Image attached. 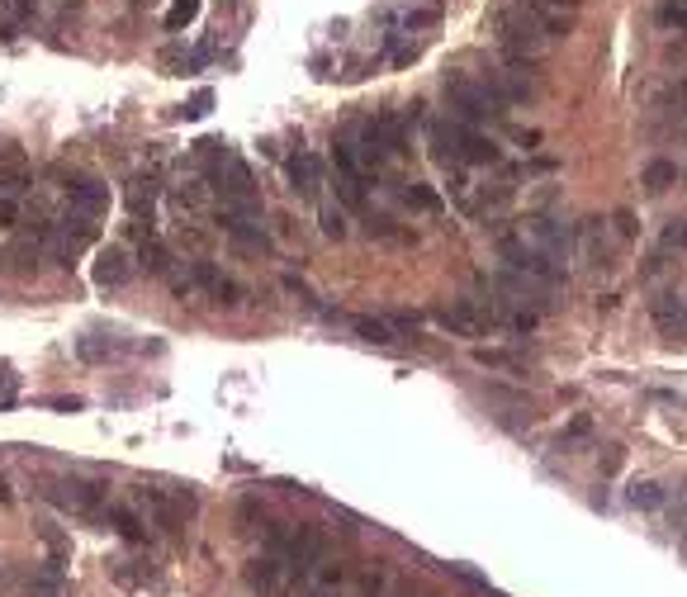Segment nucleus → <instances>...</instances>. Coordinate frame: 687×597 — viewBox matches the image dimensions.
Returning <instances> with one entry per match:
<instances>
[{"label": "nucleus", "mask_w": 687, "mask_h": 597, "mask_svg": "<svg viewBox=\"0 0 687 597\" xmlns=\"http://www.w3.org/2000/svg\"><path fill=\"white\" fill-rule=\"evenodd\" d=\"M498 43H503L508 62L531 67V62H540L550 53L555 34H550V24L540 19V10L531 5V0H508V5L498 10Z\"/></svg>", "instance_id": "obj_1"}, {"label": "nucleus", "mask_w": 687, "mask_h": 597, "mask_svg": "<svg viewBox=\"0 0 687 597\" xmlns=\"http://www.w3.org/2000/svg\"><path fill=\"white\" fill-rule=\"evenodd\" d=\"M498 256H503V265L512 275H527V280H540V284H565L569 275V261H559L550 252H540V246L522 233V228H508V233H498Z\"/></svg>", "instance_id": "obj_2"}, {"label": "nucleus", "mask_w": 687, "mask_h": 597, "mask_svg": "<svg viewBox=\"0 0 687 597\" xmlns=\"http://www.w3.org/2000/svg\"><path fill=\"white\" fill-rule=\"evenodd\" d=\"M446 100H450V114L460 123H469V129H484V123H493L503 114V100L489 91V81H474L465 72L446 76Z\"/></svg>", "instance_id": "obj_3"}, {"label": "nucleus", "mask_w": 687, "mask_h": 597, "mask_svg": "<svg viewBox=\"0 0 687 597\" xmlns=\"http://www.w3.org/2000/svg\"><path fill=\"white\" fill-rule=\"evenodd\" d=\"M621 246H626V237L616 233V223L607 214H593L574 228V256L588 265V271H612Z\"/></svg>", "instance_id": "obj_4"}, {"label": "nucleus", "mask_w": 687, "mask_h": 597, "mask_svg": "<svg viewBox=\"0 0 687 597\" xmlns=\"http://www.w3.org/2000/svg\"><path fill=\"white\" fill-rule=\"evenodd\" d=\"M199 161H204V176H209L227 199H256V180L247 171V161L237 152H227L223 142H199Z\"/></svg>", "instance_id": "obj_5"}, {"label": "nucleus", "mask_w": 687, "mask_h": 597, "mask_svg": "<svg viewBox=\"0 0 687 597\" xmlns=\"http://www.w3.org/2000/svg\"><path fill=\"white\" fill-rule=\"evenodd\" d=\"M44 498L53 503V507H62V512H72V517H100L105 512V484H95V479H76V475H67V479H53L48 488H44Z\"/></svg>", "instance_id": "obj_6"}, {"label": "nucleus", "mask_w": 687, "mask_h": 597, "mask_svg": "<svg viewBox=\"0 0 687 597\" xmlns=\"http://www.w3.org/2000/svg\"><path fill=\"white\" fill-rule=\"evenodd\" d=\"M242 579H247V588H252L256 597H285L289 588H295L304 573L295 569L285 560V554H276V550H266V554H256L252 564L242 569Z\"/></svg>", "instance_id": "obj_7"}, {"label": "nucleus", "mask_w": 687, "mask_h": 597, "mask_svg": "<svg viewBox=\"0 0 687 597\" xmlns=\"http://www.w3.org/2000/svg\"><path fill=\"white\" fill-rule=\"evenodd\" d=\"M436 327L450 332V337L474 342V337H484L489 327H493V308L474 303V299H455V303H446V308H436Z\"/></svg>", "instance_id": "obj_8"}, {"label": "nucleus", "mask_w": 687, "mask_h": 597, "mask_svg": "<svg viewBox=\"0 0 687 597\" xmlns=\"http://www.w3.org/2000/svg\"><path fill=\"white\" fill-rule=\"evenodd\" d=\"M190 280H195V294H209V299H218V303H242V284L227 275V271H218L214 261H195L190 265Z\"/></svg>", "instance_id": "obj_9"}, {"label": "nucleus", "mask_w": 687, "mask_h": 597, "mask_svg": "<svg viewBox=\"0 0 687 597\" xmlns=\"http://www.w3.org/2000/svg\"><path fill=\"white\" fill-rule=\"evenodd\" d=\"M650 318H654V327L663 337L682 342L687 337V299H682V290H659L650 299Z\"/></svg>", "instance_id": "obj_10"}, {"label": "nucleus", "mask_w": 687, "mask_h": 597, "mask_svg": "<svg viewBox=\"0 0 687 597\" xmlns=\"http://www.w3.org/2000/svg\"><path fill=\"white\" fill-rule=\"evenodd\" d=\"M285 180L299 199H318L323 195V161L314 152H289L285 157Z\"/></svg>", "instance_id": "obj_11"}, {"label": "nucleus", "mask_w": 687, "mask_h": 597, "mask_svg": "<svg viewBox=\"0 0 687 597\" xmlns=\"http://www.w3.org/2000/svg\"><path fill=\"white\" fill-rule=\"evenodd\" d=\"M100 522H105L114 536H123L129 545H148V541H152V526H148V517H142L133 503H105Z\"/></svg>", "instance_id": "obj_12"}, {"label": "nucleus", "mask_w": 687, "mask_h": 597, "mask_svg": "<svg viewBox=\"0 0 687 597\" xmlns=\"http://www.w3.org/2000/svg\"><path fill=\"white\" fill-rule=\"evenodd\" d=\"M157 199H161V180L157 176H133L129 185H123V209H129V218H157Z\"/></svg>", "instance_id": "obj_13"}, {"label": "nucleus", "mask_w": 687, "mask_h": 597, "mask_svg": "<svg viewBox=\"0 0 687 597\" xmlns=\"http://www.w3.org/2000/svg\"><path fill=\"white\" fill-rule=\"evenodd\" d=\"M95 284H100V290H119V284L123 280H129L133 275V256H129V246H100V256H95Z\"/></svg>", "instance_id": "obj_14"}, {"label": "nucleus", "mask_w": 687, "mask_h": 597, "mask_svg": "<svg viewBox=\"0 0 687 597\" xmlns=\"http://www.w3.org/2000/svg\"><path fill=\"white\" fill-rule=\"evenodd\" d=\"M67 199H72V214H86V218H100L110 209V190H105V180H95V176H76L67 185Z\"/></svg>", "instance_id": "obj_15"}, {"label": "nucleus", "mask_w": 687, "mask_h": 597, "mask_svg": "<svg viewBox=\"0 0 687 597\" xmlns=\"http://www.w3.org/2000/svg\"><path fill=\"white\" fill-rule=\"evenodd\" d=\"M138 265H142V271H148V275H171L176 271V261H171V246H166L157 233L152 237H142V246H138Z\"/></svg>", "instance_id": "obj_16"}, {"label": "nucleus", "mask_w": 687, "mask_h": 597, "mask_svg": "<svg viewBox=\"0 0 687 597\" xmlns=\"http://www.w3.org/2000/svg\"><path fill=\"white\" fill-rule=\"evenodd\" d=\"M436 24H441V10H436V5H412V10L393 14V34H427Z\"/></svg>", "instance_id": "obj_17"}, {"label": "nucleus", "mask_w": 687, "mask_h": 597, "mask_svg": "<svg viewBox=\"0 0 687 597\" xmlns=\"http://www.w3.org/2000/svg\"><path fill=\"white\" fill-rule=\"evenodd\" d=\"M669 185H678V167H673V161H663V157L644 161V171H640V190L644 195H663Z\"/></svg>", "instance_id": "obj_18"}, {"label": "nucleus", "mask_w": 687, "mask_h": 597, "mask_svg": "<svg viewBox=\"0 0 687 597\" xmlns=\"http://www.w3.org/2000/svg\"><path fill=\"white\" fill-rule=\"evenodd\" d=\"M626 503H631L635 512H659L663 503H669V493H663L659 479H635V484L626 488Z\"/></svg>", "instance_id": "obj_19"}, {"label": "nucleus", "mask_w": 687, "mask_h": 597, "mask_svg": "<svg viewBox=\"0 0 687 597\" xmlns=\"http://www.w3.org/2000/svg\"><path fill=\"white\" fill-rule=\"evenodd\" d=\"M351 327H356V337H361V342H370V346H389L393 337H399V327H393L389 318H374V313L351 318Z\"/></svg>", "instance_id": "obj_20"}, {"label": "nucleus", "mask_w": 687, "mask_h": 597, "mask_svg": "<svg viewBox=\"0 0 687 597\" xmlns=\"http://www.w3.org/2000/svg\"><path fill=\"white\" fill-rule=\"evenodd\" d=\"M171 204L185 214H199V209H209V185L204 180H180L171 185Z\"/></svg>", "instance_id": "obj_21"}, {"label": "nucleus", "mask_w": 687, "mask_h": 597, "mask_svg": "<svg viewBox=\"0 0 687 597\" xmlns=\"http://www.w3.org/2000/svg\"><path fill=\"white\" fill-rule=\"evenodd\" d=\"M110 579L119 588H148V583H157V569L152 564L138 569V560H119V564H110Z\"/></svg>", "instance_id": "obj_22"}, {"label": "nucleus", "mask_w": 687, "mask_h": 597, "mask_svg": "<svg viewBox=\"0 0 687 597\" xmlns=\"http://www.w3.org/2000/svg\"><path fill=\"white\" fill-rule=\"evenodd\" d=\"M403 199L412 204V209H422V214H441V209H446V199L436 195L431 185H422V180H418V185H403Z\"/></svg>", "instance_id": "obj_23"}, {"label": "nucleus", "mask_w": 687, "mask_h": 597, "mask_svg": "<svg viewBox=\"0 0 687 597\" xmlns=\"http://www.w3.org/2000/svg\"><path fill=\"white\" fill-rule=\"evenodd\" d=\"M318 223H323V237H327V242H342V237L351 233V228H346V209H342V204H323Z\"/></svg>", "instance_id": "obj_24"}, {"label": "nucleus", "mask_w": 687, "mask_h": 597, "mask_svg": "<svg viewBox=\"0 0 687 597\" xmlns=\"http://www.w3.org/2000/svg\"><path fill=\"white\" fill-rule=\"evenodd\" d=\"M62 564H67V560H48L44 579L29 588V597H62V592H67V588H62Z\"/></svg>", "instance_id": "obj_25"}, {"label": "nucleus", "mask_w": 687, "mask_h": 597, "mask_svg": "<svg viewBox=\"0 0 687 597\" xmlns=\"http://www.w3.org/2000/svg\"><path fill=\"white\" fill-rule=\"evenodd\" d=\"M114 346L105 337H76V361H86V365H100V361H110Z\"/></svg>", "instance_id": "obj_26"}, {"label": "nucleus", "mask_w": 687, "mask_h": 597, "mask_svg": "<svg viewBox=\"0 0 687 597\" xmlns=\"http://www.w3.org/2000/svg\"><path fill=\"white\" fill-rule=\"evenodd\" d=\"M34 190V171H0V195H10V199H24Z\"/></svg>", "instance_id": "obj_27"}, {"label": "nucleus", "mask_w": 687, "mask_h": 597, "mask_svg": "<svg viewBox=\"0 0 687 597\" xmlns=\"http://www.w3.org/2000/svg\"><path fill=\"white\" fill-rule=\"evenodd\" d=\"M659 24L673 34H687V0H659Z\"/></svg>", "instance_id": "obj_28"}, {"label": "nucleus", "mask_w": 687, "mask_h": 597, "mask_svg": "<svg viewBox=\"0 0 687 597\" xmlns=\"http://www.w3.org/2000/svg\"><path fill=\"white\" fill-rule=\"evenodd\" d=\"M199 5H204V0H171V10H166V29H185V24H195Z\"/></svg>", "instance_id": "obj_29"}, {"label": "nucleus", "mask_w": 687, "mask_h": 597, "mask_svg": "<svg viewBox=\"0 0 687 597\" xmlns=\"http://www.w3.org/2000/svg\"><path fill=\"white\" fill-rule=\"evenodd\" d=\"M659 242H663V252H687V218H669V223H663Z\"/></svg>", "instance_id": "obj_30"}, {"label": "nucleus", "mask_w": 687, "mask_h": 597, "mask_svg": "<svg viewBox=\"0 0 687 597\" xmlns=\"http://www.w3.org/2000/svg\"><path fill=\"white\" fill-rule=\"evenodd\" d=\"M38 536L48 541V550H53V560H67V536L53 526V522H38Z\"/></svg>", "instance_id": "obj_31"}, {"label": "nucleus", "mask_w": 687, "mask_h": 597, "mask_svg": "<svg viewBox=\"0 0 687 597\" xmlns=\"http://www.w3.org/2000/svg\"><path fill=\"white\" fill-rule=\"evenodd\" d=\"M285 290L295 294V299H299L304 308H314V313H323V308H318V299H314V290H308V284H304L299 275H289V280H285Z\"/></svg>", "instance_id": "obj_32"}, {"label": "nucleus", "mask_w": 687, "mask_h": 597, "mask_svg": "<svg viewBox=\"0 0 687 597\" xmlns=\"http://www.w3.org/2000/svg\"><path fill=\"white\" fill-rule=\"evenodd\" d=\"M209 110H214V91H199V95L190 100V105H185V110H180V114H185V119H204V114H209Z\"/></svg>", "instance_id": "obj_33"}, {"label": "nucleus", "mask_w": 687, "mask_h": 597, "mask_svg": "<svg viewBox=\"0 0 687 597\" xmlns=\"http://www.w3.org/2000/svg\"><path fill=\"white\" fill-rule=\"evenodd\" d=\"M0 228H19V199L0 195Z\"/></svg>", "instance_id": "obj_34"}, {"label": "nucleus", "mask_w": 687, "mask_h": 597, "mask_svg": "<svg viewBox=\"0 0 687 597\" xmlns=\"http://www.w3.org/2000/svg\"><path fill=\"white\" fill-rule=\"evenodd\" d=\"M612 223H616V233L626 237V242L640 233V228H635V214H631V209H616V214H612Z\"/></svg>", "instance_id": "obj_35"}, {"label": "nucleus", "mask_w": 687, "mask_h": 597, "mask_svg": "<svg viewBox=\"0 0 687 597\" xmlns=\"http://www.w3.org/2000/svg\"><path fill=\"white\" fill-rule=\"evenodd\" d=\"M48 408H53V413H81L86 403H81V399H72V394H57V399H48Z\"/></svg>", "instance_id": "obj_36"}, {"label": "nucleus", "mask_w": 687, "mask_h": 597, "mask_svg": "<svg viewBox=\"0 0 687 597\" xmlns=\"http://www.w3.org/2000/svg\"><path fill=\"white\" fill-rule=\"evenodd\" d=\"M512 142H522V148H540V133L536 129H512Z\"/></svg>", "instance_id": "obj_37"}, {"label": "nucleus", "mask_w": 687, "mask_h": 597, "mask_svg": "<svg viewBox=\"0 0 687 597\" xmlns=\"http://www.w3.org/2000/svg\"><path fill=\"white\" fill-rule=\"evenodd\" d=\"M673 526H678V531H687V498L673 507Z\"/></svg>", "instance_id": "obj_38"}, {"label": "nucleus", "mask_w": 687, "mask_h": 597, "mask_svg": "<svg viewBox=\"0 0 687 597\" xmlns=\"http://www.w3.org/2000/svg\"><path fill=\"white\" fill-rule=\"evenodd\" d=\"M0 503H5V507L15 503V488H10V479H5V475H0Z\"/></svg>", "instance_id": "obj_39"}, {"label": "nucleus", "mask_w": 687, "mask_h": 597, "mask_svg": "<svg viewBox=\"0 0 687 597\" xmlns=\"http://www.w3.org/2000/svg\"><path fill=\"white\" fill-rule=\"evenodd\" d=\"M0 384H15V375H5V370H0Z\"/></svg>", "instance_id": "obj_40"}]
</instances>
